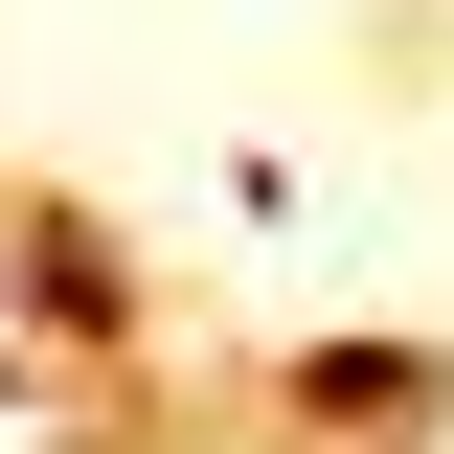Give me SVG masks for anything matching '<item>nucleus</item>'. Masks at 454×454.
<instances>
[{
    "instance_id": "f257e3e1",
    "label": "nucleus",
    "mask_w": 454,
    "mask_h": 454,
    "mask_svg": "<svg viewBox=\"0 0 454 454\" xmlns=\"http://www.w3.org/2000/svg\"><path fill=\"white\" fill-rule=\"evenodd\" d=\"M273 409L364 454V432H432V409H454V364H432V340H318V364H273Z\"/></svg>"
},
{
    "instance_id": "f03ea898",
    "label": "nucleus",
    "mask_w": 454,
    "mask_h": 454,
    "mask_svg": "<svg viewBox=\"0 0 454 454\" xmlns=\"http://www.w3.org/2000/svg\"><path fill=\"white\" fill-rule=\"evenodd\" d=\"M23 295H68L91 340H137V250H114L91 205H23Z\"/></svg>"
}]
</instances>
